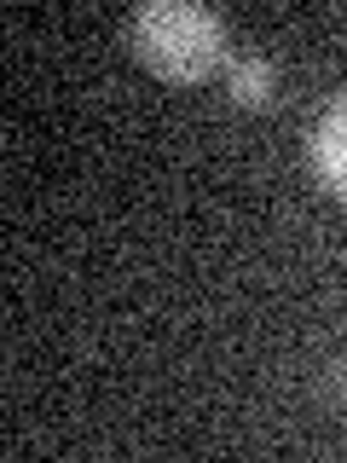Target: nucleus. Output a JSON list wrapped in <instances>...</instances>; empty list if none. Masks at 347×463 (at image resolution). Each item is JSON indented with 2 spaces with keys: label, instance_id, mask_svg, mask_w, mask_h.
I'll return each mask as SVG.
<instances>
[{
  "label": "nucleus",
  "instance_id": "f257e3e1",
  "mask_svg": "<svg viewBox=\"0 0 347 463\" xmlns=\"http://www.w3.org/2000/svg\"><path fill=\"white\" fill-rule=\"evenodd\" d=\"M127 47L151 76L163 81H209V76H226L231 64V35H226V18L209 6H192V0H151L127 18Z\"/></svg>",
  "mask_w": 347,
  "mask_h": 463
},
{
  "label": "nucleus",
  "instance_id": "f03ea898",
  "mask_svg": "<svg viewBox=\"0 0 347 463\" xmlns=\"http://www.w3.org/2000/svg\"><path fill=\"white\" fill-rule=\"evenodd\" d=\"M313 168L330 185V197L347 203V99H336L313 128Z\"/></svg>",
  "mask_w": 347,
  "mask_h": 463
},
{
  "label": "nucleus",
  "instance_id": "7ed1b4c3",
  "mask_svg": "<svg viewBox=\"0 0 347 463\" xmlns=\"http://www.w3.org/2000/svg\"><path fill=\"white\" fill-rule=\"evenodd\" d=\"M226 93L238 110H267L278 99V70L267 58H231L226 64Z\"/></svg>",
  "mask_w": 347,
  "mask_h": 463
},
{
  "label": "nucleus",
  "instance_id": "20e7f679",
  "mask_svg": "<svg viewBox=\"0 0 347 463\" xmlns=\"http://www.w3.org/2000/svg\"><path fill=\"white\" fill-rule=\"evenodd\" d=\"M342 388H347V371H342Z\"/></svg>",
  "mask_w": 347,
  "mask_h": 463
}]
</instances>
